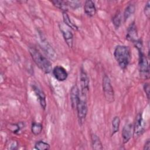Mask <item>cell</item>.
I'll list each match as a JSON object with an SVG mask.
<instances>
[{
  "label": "cell",
  "instance_id": "obj_26",
  "mask_svg": "<svg viewBox=\"0 0 150 150\" xmlns=\"http://www.w3.org/2000/svg\"><path fill=\"white\" fill-rule=\"evenodd\" d=\"M144 13L145 16L148 18H149V15H150V6H149V1H148L147 3L145 4L144 6Z\"/></svg>",
  "mask_w": 150,
  "mask_h": 150
},
{
  "label": "cell",
  "instance_id": "obj_3",
  "mask_svg": "<svg viewBox=\"0 0 150 150\" xmlns=\"http://www.w3.org/2000/svg\"><path fill=\"white\" fill-rule=\"evenodd\" d=\"M139 53L138 67L140 76L143 79H148L149 77V63L146 57L142 50V47L137 48Z\"/></svg>",
  "mask_w": 150,
  "mask_h": 150
},
{
  "label": "cell",
  "instance_id": "obj_17",
  "mask_svg": "<svg viewBox=\"0 0 150 150\" xmlns=\"http://www.w3.org/2000/svg\"><path fill=\"white\" fill-rule=\"evenodd\" d=\"M63 20L64 24L66 25L67 26H68L70 29H73L74 30H78V27L72 22L69 16L68 15L66 12H63Z\"/></svg>",
  "mask_w": 150,
  "mask_h": 150
},
{
  "label": "cell",
  "instance_id": "obj_27",
  "mask_svg": "<svg viewBox=\"0 0 150 150\" xmlns=\"http://www.w3.org/2000/svg\"><path fill=\"white\" fill-rule=\"evenodd\" d=\"M143 88H144V90L145 93V94L147 98L149 99V89H150V87H149V83H145L144 84Z\"/></svg>",
  "mask_w": 150,
  "mask_h": 150
},
{
  "label": "cell",
  "instance_id": "obj_23",
  "mask_svg": "<svg viewBox=\"0 0 150 150\" xmlns=\"http://www.w3.org/2000/svg\"><path fill=\"white\" fill-rule=\"evenodd\" d=\"M121 15L120 12H118L112 18V21L115 29H118L121 24Z\"/></svg>",
  "mask_w": 150,
  "mask_h": 150
},
{
  "label": "cell",
  "instance_id": "obj_4",
  "mask_svg": "<svg viewBox=\"0 0 150 150\" xmlns=\"http://www.w3.org/2000/svg\"><path fill=\"white\" fill-rule=\"evenodd\" d=\"M76 111L77 114L78 120L79 124L82 125L86 118L87 112H88V107L87 103V97L82 96L80 94V98L79 102L76 107Z\"/></svg>",
  "mask_w": 150,
  "mask_h": 150
},
{
  "label": "cell",
  "instance_id": "obj_7",
  "mask_svg": "<svg viewBox=\"0 0 150 150\" xmlns=\"http://www.w3.org/2000/svg\"><path fill=\"white\" fill-rule=\"evenodd\" d=\"M145 123L143 120L142 115L139 113L135 118V124L133 127V133L135 137L141 135L145 131Z\"/></svg>",
  "mask_w": 150,
  "mask_h": 150
},
{
  "label": "cell",
  "instance_id": "obj_22",
  "mask_svg": "<svg viewBox=\"0 0 150 150\" xmlns=\"http://www.w3.org/2000/svg\"><path fill=\"white\" fill-rule=\"evenodd\" d=\"M50 148V145L43 141H39L35 144V148L38 150H47Z\"/></svg>",
  "mask_w": 150,
  "mask_h": 150
},
{
  "label": "cell",
  "instance_id": "obj_28",
  "mask_svg": "<svg viewBox=\"0 0 150 150\" xmlns=\"http://www.w3.org/2000/svg\"><path fill=\"white\" fill-rule=\"evenodd\" d=\"M18 145V144L16 141H12L9 144V149H15L17 148Z\"/></svg>",
  "mask_w": 150,
  "mask_h": 150
},
{
  "label": "cell",
  "instance_id": "obj_18",
  "mask_svg": "<svg viewBox=\"0 0 150 150\" xmlns=\"http://www.w3.org/2000/svg\"><path fill=\"white\" fill-rule=\"evenodd\" d=\"M51 2L53 4L54 6L57 8L58 9L62 10L63 12H66L68 9V5L66 3V1H62V0H54L52 1Z\"/></svg>",
  "mask_w": 150,
  "mask_h": 150
},
{
  "label": "cell",
  "instance_id": "obj_29",
  "mask_svg": "<svg viewBox=\"0 0 150 150\" xmlns=\"http://www.w3.org/2000/svg\"><path fill=\"white\" fill-rule=\"evenodd\" d=\"M150 149V141L149 139H147L146 141L145 142L144 146V149L145 150H149Z\"/></svg>",
  "mask_w": 150,
  "mask_h": 150
},
{
  "label": "cell",
  "instance_id": "obj_20",
  "mask_svg": "<svg viewBox=\"0 0 150 150\" xmlns=\"http://www.w3.org/2000/svg\"><path fill=\"white\" fill-rule=\"evenodd\" d=\"M120 119L118 116H115L112 120L111 122V127H112V134L111 135H113L115 133H117L120 129Z\"/></svg>",
  "mask_w": 150,
  "mask_h": 150
},
{
  "label": "cell",
  "instance_id": "obj_5",
  "mask_svg": "<svg viewBox=\"0 0 150 150\" xmlns=\"http://www.w3.org/2000/svg\"><path fill=\"white\" fill-rule=\"evenodd\" d=\"M102 86L104 96L106 101L110 103H112L114 101V91L110 79L108 76H104Z\"/></svg>",
  "mask_w": 150,
  "mask_h": 150
},
{
  "label": "cell",
  "instance_id": "obj_11",
  "mask_svg": "<svg viewBox=\"0 0 150 150\" xmlns=\"http://www.w3.org/2000/svg\"><path fill=\"white\" fill-rule=\"evenodd\" d=\"M80 91L77 84L72 86L70 92V98L71 107L73 109H76V107L80 98Z\"/></svg>",
  "mask_w": 150,
  "mask_h": 150
},
{
  "label": "cell",
  "instance_id": "obj_21",
  "mask_svg": "<svg viewBox=\"0 0 150 150\" xmlns=\"http://www.w3.org/2000/svg\"><path fill=\"white\" fill-rule=\"evenodd\" d=\"M43 129V125L41 123L33 122L31 125V131L35 135L40 134Z\"/></svg>",
  "mask_w": 150,
  "mask_h": 150
},
{
  "label": "cell",
  "instance_id": "obj_14",
  "mask_svg": "<svg viewBox=\"0 0 150 150\" xmlns=\"http://www.w3.org/2000/svg\"><path fill=\"white\" fill-rule=\"evenodd\" d=\"M84 11L88 16H93L96 13V8L94 3L91 0L86 1L84 5Z\"/></svg>",
  "mask_w": 150,
  "mask_h": 150
},
{
  "label": "cell",
  "instance_id": "obj_24",
  "mask_svg": "<svg viewBox=\"0 0 150 150\" xmlns=\"http://www.w3.org/2000/svg\"><path fill=\"white\" fill-rule=\"evenodd\" d=\"M68 6L73 9H76L81 6V3L79 1H66Z\"/></svg>",
  "mask_w": 150,
  "mask_h": 150
},
{
  "label": "cell",
  "instance_id": "obj_25",
  "mask_svg": "<svg viewBox=\"0 0 150 150\" xmlns=\"http://www.w3.org/2000/svg\"><path fill=\"white\" fill-rule=\"evenodd\" d=\"M10 127V129L12 131V132L13 133H18L21 129V127L19 125V124H10L9 125Z\"/></svg>",
  "mask_w": 150,
  "mask_h": 150
},
{
  "label": "cell",
  "instance_id": "obj_15",
  "mask_svg": "<svg viewBox=\"0 0 150 150\" xmlns=\"http://www.w3.org/2000/svg\"><path fill=\"white\" fill-rule=\"evenodd\" d=\"M42 48H43V50L48 56V57L52 59H54V58H56V56L54 53V51L51 47V46L47 43V42H46V40L44 41L43 40H42Z\"/></svg>",
  "mask_w": 150,
  "mask_h": 150
},
{
  "label": "cell",
  "instance_id": "obj_16",
  "mask_svg": "<svg viewBox=\"0 0 150 150\" xmlns=\"http://www.w3.org/2000/svg\"><path fill=\"white\" fill-rule=\"evenodd\" d=\"M91 142L92 148L94 150H102L103 149L102 142L100 138L95 134L91 135Z\"/></svg>",
  "mask_w": 150,
  "mask_h": 150
},
{
  "label": "cell",
  "instance_id": "obj_8",
  "mask_svg": "<svg viewBox=\"0 0 150 150\" xmlns=\"http://www.w3.org/2000/svg\"><path fill=\"white\" fill-rule=\"evenodd\" d=\"M59 28L60 32L63 35V37L64 39L65 42L67 45V46L71 48L73 47V35L70 30V28L67 26L66 25L60 24Z\"/></svg>",
  "mask_w": 150,
  "mask_h": 150
},
{
  "label": "cell",
  "instance_id": "obj_13",
  "mask_svg": "<svg viewBox=\"0 0 150 150\" xmlns=\"http://www.w3.org/2000/svg\"><path fill=\"white\" fill-rule=\"evenodd\" d=\"M133 125L131 123L127 124L122 129V138L124 144L127 143L132 137L133 133Z\"/></svg>",
  "mask_w": 150,
  "mask_h": 150
},
{
  "label": "cell",
  "instance_id": "obj_12",
  "mask_svg": "<svg viewBox=\"0 0 150 150\" xmlns=\"http://www.w3.org/2000/svg\"><path fill=\"white\" fill-rule=\"evenodd\" d=\"M32 88L39 100L40 106L43 109L45 110L46 107V96L44 92L42 91L40 88H39L38 86H37L35 84H33Z\"/></svg>",
  "mask_w": 150,
  "mask_h": 150
},
{
  "label": "cell",
  "instance_id": "obj_6",
  "mask_svg": "<svg viewBox=\"0 0 150 150\" xmlns=\"http://www.w3.org/2000/svg\"><path fill=\"white\" fill-rule=\"evenodd\" d=\"M80 94L87 97L89 91V78L86 71L82 68L80 74Z\"/></svg>",
  "mask_w": 150,
  "mask_h": 150
},
{
  "label": "cell",
  "instance_id": "obj_2",
  "mask_svg": "<svg viewBox=\"0 0 150 150\" xmlns=\"http://www.w3.org/2000/svg\"><path fill=\"white\" fill-rule=\"evenodd\" d=\"M114 56L121 69L125 70L131 59L130 49L127 46L118 45L114 49Z\"/></svg>",
  "mask_w": 150,
  "mask_h": 150
},
{
  "label": "cell",
  "instance_id": "obj_19",
  "mask_svg": "<svg viewBox=\"0 0 150 150\" xmlns=\"http://www.w3.org/2000/svg\"><path fill=\"white\" fill-rule=\"evenodd\" d=\"M135 6L134 5L131 4H129L125 9L124 12V21H126L128 18H129L135 12Z\"/></svg>",
  "mask_w": 150,
  "mask_h": 150
},
{
  "label": "cell",
  "instance_id": "obj_9",
  "mask_svg": "<svg viewBox=\"0 0 150 150\" xmlns=\"http://www.w3.org/2000/svg\"><path fill=\"white\" fill-rule=\"evenodd\" d=\"M52 73L54 78L59 81H65L68 77L67 70L62 66H55L52 70Z\"/></svg>",
  "mask_w": 150,
  "mask_h": 150
},
{
  "label": "cell",
  "instance_id": "obj_1",
  "mask_svg": "<svg viewBox=\"0 0 150 150\" xmlns=\"http://www.w3.org/2000/svg\"><path fill=\"white\" fill-rule=\"evenodd\" d=\"M30 54L36 65L45 73L49 74L52 71L51 62L34 47L29 49Z\"/></svg>",
  "mask_w": 150,
  "mask_h": 150
},
{
  "label": "cell",
  "instance_id": "obj_10",
  "mask_svg": "<svg viewBox=\"0 0 150 150\" xmlns=\"http://www.w3.org/2000/svg\"><path fill=\"white\" fill-rule=\"evenodd\" d=\"M126 39L133 43L138 40L137 26L134 22H132L128 27L126 34Z\"/></svg>",
  "mask_w": 150,
  "mask_h": 150
}]
</instances>
